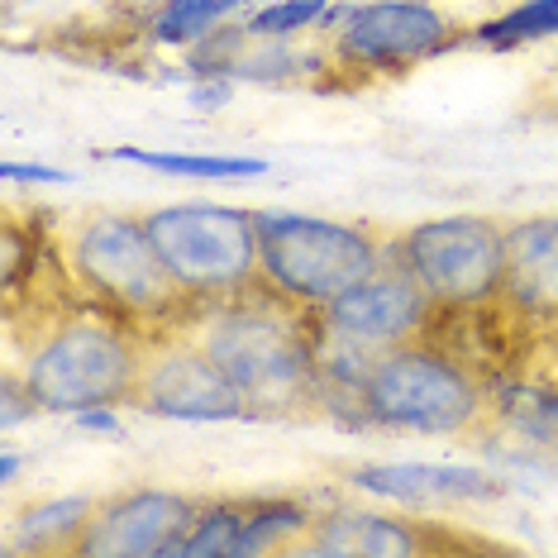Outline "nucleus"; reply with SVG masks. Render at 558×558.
Listing matches in <instances>:
<instances>
[{
  "mask_svg": "<svg viewBox=\"0 0 558 558\" xmlns=\"http://www.w3.org/2000/svg\"><path fill=\"white\" fill-rule=\"evenodd\" d=\"M301 549L325 558H405V554H425L429 544L421 539V530L411 520L373 515V511H335L315 525V535Z\"/></svg>",
  "mask_w": 558,
  "mask_h": 558,
  "instance_id": "nucleus-14",
  "label": "nucleus"
},
{
  "mask_svg": "<svg viewBox=\"0 0 558 558\" xmlns=\"http://www.w3.org/2000/svg\"><path fill=\"white\" fill-rule=\"evenodd\" d=\"M225 96H230V86H225V82H220V86H206V92H196L192 100H196V106H206V110H210V106H220V100H225Z\"/></svg>",
  "mask_w": 558,
  "mask_h": 558,
  "instance_id": "nucleus-26",
  "label": "nucleus"
},
{
  "mask_svg": "<svg viewBox=\"0 0 558 558\" xmlns=\"http://www.w3.org/2000/svg\"><path fill=\"white\" fill-rule=\"evenodd\" d=\"M106 158L138 162L168 177H206V182H234V177H263L268 162L263 158H210V154H148V148H110Z\"/></svg>",
  "mask_w": 558,
  "mask_h": 558,
  "instance_id": "nucleus-16",
  "label": "nucleus"
},
{
  "mask_svg": "<svg viewBox=\"0 0 558 558\" xmlns=\"http://www.w3.org/2000/svg\"><path fill=\"white\" fill-rule=\"evenodd\" d=\"M96 497H58L44 506H29L10 525V554H53V549H77L86 520L96 515Z\"/></svg>",
  "mask_w": 558,
  "mask_h": 558,
  "instance_id": "nucleus-15",
  "label": "nucleus"
},
{
  "mask_svg": "<svg viewBox=\"0 0 558 558\" xmlns=\"http://www.w3.org/2000/svg\"><path fill=\"white\" fill-rule=\"evenodd\" d=\"M363 411L415 435H459L477 421L482 391L459 363L429 349H397L363 373Z\"/></svg>",
  "mask_w": 558,
  "mask_h": 558,
  "instance_id": "nucleus-5",
  "label": "nucleus"
},
{
  "mask_svg": "<svg viewBox=\"0 0 558 558\" xmlns=\"http://www.w3.org/2000/svg\"><path fill=\"white\" fill-rule=\"evenodd\" d=\"M201 349L230 373L253 411H287L306 397L315 353L296 320L272 306H225L201 325Z\"/></svg>",
  "mask_w": 558,
  "mask_h": 558,
  "instance_id": "nucleus-2",
  "label": "nucleus"
},
{
  "mask_svg": "<svg viewBox=\"0 0 558 558\" xmlns=\"http://www.w3.org/2000/svg\"><path fill=\"white\" fill-rule=\"evenodd\" d=\"M196 506L177 492L138 487L96 506L72 554L82 558H172L177 539L192 530Z\"/></svg>",
  "mask_w": 558,
  "mask_h": 558,
  "instance_id": "nucleus-9",
  "label": "nucleus"
},
{
  "mask_svg": "<svg viewBox=\"0 0 558 558\" xmlns=\"http://www.w3.org/2000/svg\"><path fill=\"white\" fill-rule=\"evenodd\" d=\"M162 268L186 296H225L248 287L258 272V220L253 210L215 206V201H186L144 215Z\"/></svg>",
  "mask_w": 558,
  "mask_h": 558,
  "instance_id": "nucleus-4",
  "label": "nucleus"
},
{
  "mask_svg": "<svg viewBox=\"0 0 558 558\" xmlns=\"http://www.w3.org/2000/svg\"><path fill=\"white\" fill-rule=\"evenodd\" d=\"M511 415L525 435L558 444V401L554 397H511Z\"/></svg>",
  "mask_w": 558,
  "mask_h": 558,
  "instance_id": "nucleus-22",
  "label": "nucleus"
},
{
  "mask_svg": "<svg viewBox=\"0 0 558 558\" xmlns=\"http://www.w3.org/2000/svg\"><path fill=\"white\" fill-rule=\"evenodd\" d=\"M429 291L405 272V263L391 253L373 277H363L359 287H349L344 296H335L325 306V325L339 344L353 349H391L405 335L425 325Z\"/></svg>",
  "mask_w": 558,
  "mask_h": 558,
  "instance_id": "nucleus-8",
  "label": "nucleus"
},
{
  "mask_svg": "<svg viewBox=\"0 0 558 558\" xmlns=\"http://www.w3.org/2000/svg\"><path fill=\"white\" fill-rule=\"evenodd\" d=\"M353 487L391 501H487L497 497V477L482 468L453 463H373L349 473Z\"/></svg>",
  "mask_w": 558,
  "mask_h": 558,
  "instance_id": "nucleus-12",
  "label": "nucleus"
},
{
  "mask_svg": "<svg viewBox=\"0 0 558 558\" xmlns=\"http://www.w3.org/2000/svg\"><path fill=\"white\" fill-rule=\"evenodd\" d=\"M244 0H168L154 20V39L168 48H192L210 39V29L220 20H230Z\"/></svg>",
  "mask_w": 558,
  "mask_h": 558,
  "instance_id": "nucleus-17",
  "label": "nucleus"
},
{
  "mask_svg": "<svg viewBox=\"0 0 558 558\" xmlns=\"http://www.w3.org/2000/svg\"><path fill=\"white\" fill-rule=\"evenodd\" d=\"M138 353L106 320H68L34 349L24 367V391L48 415H77L92 405H120L138 397Z\"/></svg>",
  "mask_w": 558,
  "mask_h": 558,
  "instance_id": "nucleus-3",
  "label": "nucleus"
},
{
  "mask_svg": "<svg viewBox=\"0 0 558 558\" xmlns=\"http://www.w3.org/2000/svg\"><path fill=\"white\" fill-rule=\"evenodd\" d=\"M0 177H5V182H68V172L44 168V162H5Z\"/></svg>",
  "mask_w": 558,
  "mask_h": 558,
  "instance_id": "nucleus-23",
  "label": "nucleus"
},
{
  "mask_svg": "<svg viewBox=\"0 0 558 558\" xmlns=\"http://www.w3.org/2000/svg\"><path fill=\"white\" fill-rule=\"evenodd\" d=\"M320 15H325V0H268L244 29L258 34V39H291V34L311 29Z\"/></svg>",
  "mask_w": 558,
  "mask_h": 558,
  "instance_id": "nucleus-21",
  "label": "nucleus"
},
{
  "mask_svg": "<svg viewBox=\"0 0 558 558\" xmlns=\"http://www.w3.org/2000/svg\"><path fill=\"white\" fill-rule=\"evenodd\" d=\"M501 291L525 311L558 315V215H535L506 230Z\"/></svg>",
  "mask_w": 558,
  "mask_h": 558,
  "instance_id": "nucleus-13",
  "label": "nucleus"
},
{
  "mask_svg": "<svg viewBox=\"0 0 558 558\" xmlns=\"http://www.w3.org/2000/svg\"><path fill=\"white\" fill-rule=\"evenodd\" d=\"M20 415H24V411H20V387L5 383V411H0V421H5V429H10V425L20 421Z\"/></svg>",
  "mask_w": 558,
  "mask_h": 558,
  "instance_id": "nucleus-25",
  "label": "nucleus"
},
{
  "mask_svg": "<svg viewBox=\"0 0 558 558\" xmlns=\"http://www.w3.org/2000/svg\"><path fill=\"white\" fill-rule=\"evenodd\" d=\"M301 530H306V511H301L296 501H263V506H253L248 525H244V544H239V558L282 549V539L301 535Z\"/></svg>",
  "mask_w": 558,
  "mask_h": 558,
  "instance_id": "nucleus-20",
  "label": "nucleus"
},
{
  "mask_svg": "<svg viewBox=\"0 0 558 558\" xmlns=\"http://www.w3.org/2000/svg\"><path fill=\"white\" fill-rule=\"evenodd\" d=\"M138 405L168 421H239L253 405L201 344L158 353L138 377Z\"/></svg>",
  "mask_w": 558,
  "mask_h": 558,
  "instance_id": "nucleus-10",
  "label": "nucleus"
},
{
  "mask_svg": "<svg viewBox=\"0 0 558 558\" xmlns=\"http://www.w3.org/2000/svg\"><path fill=\"white\" fill-rule=\"evenodd\" d=\"M244 525H248L244 506H210V511H196L192 530L177 539L172 558H220V554H234L239 558Z\"/></svg>",
  "mask_w": 558,
  "mask_h": 558,
  "instance_id": "nucleus-18",
  "label": "nucleus"
},
{
  "mask_svg": "<svg viewBox=\"0 0 558 558\" xmlns=\"http://www.w3.org/2000/svg\"><path fill=\"white\" fill-rule=\"evenodd\" d=\"M72 268L96 296L138 315H162L186 296L162 268L144 220L130 215H86L72 230Z\"/></svg>",
  "mask_w": 558,
  "mask_h": 558,
  "instance_id": "nucleus-7",
  "label": "nucleus"
},
{
  "mask_svg": "<svg viewBox=\"0 0 558 558\" xmlns=\"http://www.w3.org/2000/svg\"><path fill=\"white\" fill-rule=\"evenodd\" d=\"M82 429H96V435H120V421L106 411V405H92V411H77Z\"/></svg>",
  "mask_w": 558,
  "mask_h": 558,
  "instance_id": "nucleus-24",
  "label": "nucleus"
},
{
  "mask_svg": "<svg viewBox=\"0 0 558 558\" xmlns=\"http://www.w3.org/2000/svg\"><path fill=\"white\" fill-rule=\"evenodd\" d=\"M339 53L363 68H401L429 58L449 44L453 24L425 0H373V5L339 10Z\"/></svg>",
  "mask_w": 558,
  "mask_h": 558,
  "instance_id": "nucleus-11",
  "label": "nucleus"
},
{
  "mask_svg": "<svg viewBox=\"0 0 558 558\" xmlns=\"http://www.w3.org/2000/svg\"><path fill=\"white\" fill-rule=\"evenodd\" d=\"M397 258L429 301L477 306L506 287V230L482 215H444L401 234Z\"/></svg>",
  "mask_w": 558,
  "mask_h": 558,
  "instance_id": "nucleus-6",
  "label": "nucleus"
},
{
  "mask_svg": "<svg viewBox=\"0 0 558 558\" xmlns=\"http://www.w3.org/2000/svg\"><path fill=\"white\" fill-rule=\"evenodd\" d=\"M15 473H20V459H15V453H0V482H5V487H10V482H15Z\"/></svg>",
  "mask_w": 558,
  "mask_h": 558,
  "instance_id": "nucleus-27",
  "label": "nucleus"
},
{
  "mask_svg": "<svg viewBox=\"0 0 558 558\" xmlns=\"http://www.w3.org/2000/svg\"><path fill=\"white\" fill-rule=\"evenodd\" d=\"M253 220H258L263 277L301 306H329L363 277H373L387 258L373 234L339 220H320V215L253 210Z\"/></svg>",
  "mask_w": 558,
  "mask_h": 558,
  "instance_id": "nucleus-1",
  "label": "nucleus"
},
{
  "mask_svg": "<svg viewBox=\"0 0 558 558\" xmlns=\"http://www.w3.org/2000/svg\"><path fill=\"white\" fill-rule=\"evenodd\" d=\"M549 34H558V0H525V5H515L511 15L482 24L477 44L515 48V44H530V39H549Z\"/></svg>",
  "mask_w": 558,
  "mask_h": 558,
  "instance_id": "nucleus-19",
  "label": "nucleus"
}]
</instances>
